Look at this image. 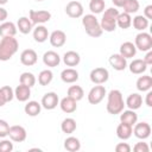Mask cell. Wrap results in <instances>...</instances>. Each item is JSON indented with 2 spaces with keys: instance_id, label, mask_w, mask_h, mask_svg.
<instances>
[{
  "instance_id": "44dd1931",
  "label": "cell",
  "mask_w": 152,
  "mask_h": 152,
  "mask_svg": "<svg viewBox=\"0 0 152 152\" xmlns=\"http://www.w3.org/2000/svg\"><path fill=\"white\" fill-rule=\"evenodd\" d=\"M17 25L12 21H2L0 24V37H14L17 34Z\"/></svg>"
},
{
  "instance_id": "d4e9b609",
  "label": "cell",
  "mask_w": 152,
  "mask_h": 152,
  "mask_svg": "<svg viewBox=\"0 0 152 152\" xmlns=\"http://www.w3.org/2000/svg\"><path fill=\"white\" fill-rule=\"evenodd\" d=\"M132 129H133V127L131 125L121 122L116 127V137L121 140H127L132 137Z\"/></svg>"
},
{
  "instance_id": "7bdbcfd3",
  "label": "cell",
  "mask_w": 152,
  "mask_h": 152,
  "mask_svg": "<svg viewBox=\"0 0 152 152\" xmlns=\"http://www.w3.org/2000/svg\"><path fill=\"white\" fill-rule=\"evenodd\" d=\"M133 151L134 152H148L150 151V147H148V145H147V142H145V141H139V142H137L134 146H133Z\"/></svg>"
},
{
  "instance_id": "5b68a950",
  "label": "cell",
  "mask_w": 152,
  "mask_h": 152,
  "mask_svg": "<svg viewBox=\"0 0 152 152\" xmlns=\"http://www.w3.org/2000/svg\"><path fill=\"white\" fill-rule=\"evenodd\" d=\"M134 45L137 48V50L139 51H148L152 49V36L145 31H141L139 32L137 36H135V39H134Z\"/></svg>"
},
{
  "instance_id": "f35d334b",
  "label": "cell",
  "mask_w": 152,
  "mask_h": 152,
  "mask_svg": "<svg viewBox=\"0 0 152 152\" xmlns=\"http://www.w3.org/2000/svg\"><path fill=\"white\" fill-rule=\"evenodd\" d=\"M36 76L32 74V72H28V71H25V72H23L21 75H20V77H19V82L21 83V84H24V86H27V87H30V88H32L34 84H36Z\"/></svg>"
},
{
  "instance_id": "ba28073f",
  "label": "cell",
  "mask_w": 152,
  "mask_h": 152,
  "mask_svg": "<svg viewBox=\"0 0 152 152\" xmlns=\"http://www.w3.org/2000/svg\"><path fill=\"white\" fill-rule=\"evenodd\" d=\"M89 78L90 81L94 83V84H103L108 81L109 78V72L106 68H102V66H97V68H94L90 74H89Z\"/></svg>"
},
{
  "instance_id": "4fadbf2b",
  "label": "cell",
  "mask_w": 152,
  "mask_h": 152,
  "mask_svg": "<svg viewBox=\"0 0 152 152\" xmlns=\"http://www.w3.org/2000/svg\"><path fill=\"white\" fill-rule=\"evenodd\" d=\"M38 55L33 49H25L20 53V63L25 66H32L37 63Z\"/></svg>"
},
{
  "instance_id": "7c38bea8",
  "label": "cell",
  "mask_w": 152,
  "mask_h": 152,
  "mask_svg": "<svg viewBox=\"0 0 152 152\" xmlns=\"http://www.w3.org/2000/svg\"><path fill=\"white\" fill-rule=\"evenodd\" d=\"M59 103V97L55 91H49L46 94H44V96L42 97L40 104L43 108L48 109V110H52L55 109Z\"/></svg>"
},
{
  "instance_id": "f907efd6",
  "label": "cell",
  "mask_w": 152,
  "mask_h": 152,
  "mask_svg": "<svg viewBox=\"0 0 152 152\" xmlns=\"http://www.w3.org/2000/svg\"><path fill=\"white\" fill-rule=\"evenodd\" d=\"M125 1H126V0H112L113 5H114L115 7H122V5H124Z\"/></svg>"
},
{
  "instance_id": "ab89813d",
  "label": "cell",
  "mask_w": 152,
  "mask_h": 152,
  "mask_svg": "<svg viewBox=\"0 0 152 152\" xmlns=\"http://www.w3.org/2000/svg\"><path fill=\"white\" fill-rule=\"evenodd\" d=\"M13 151V142L11 140L4 139L0 141V152H11Z\"/></svg>"
},
{
  "instance_id": "60d3db41",
  "label": "cell",
  "mask_w": 152,
  "mask_h": 152,
  "mask_svg": "<svg viewBox=\"0 0 152 152\" xmlns=\"http://www.w3.org/2000/svg\"><path fill=\"white\" fill-rule=\"evenodd\" d=\"M1 90H2V93H4V95H5L6 101H7V102H11V101L13 100V97H14V90H13L10 86H4V87H1Z\"/></svg>"
},
{
  "instance_id": "d6a6232c",
  "label": "cell",
  "mask_w": 152,
  "mask_h": 152,
  "mask_svg": "<svg viewBox=\"0 0 152 152\" xmlns=\"http://www.w3.org/2000/svg\"><path fill=\"white\" fill-rule=\"evenodd\" d=\"M64 148L69 152H76L81 148V141L76 137H68L64 140Z\"/></svg>"
},
{
  "instance_id": "8fae6325",
  "label": "cell",
  "mask_w": 152,
  "mask_h": 152,
  "mask_svg": "<svg viewBox=\"0 0 152 152\" xmlns=\"http://www.w3.org/2000/svg\"><path fill=\"white\" fill-rule=\"evenodd\" d=\"M65 13L68 17H70L72 19L81 18L83 15V6L80 1H76V0L69 1L65 6Z\"/></svg>"
},
{
  "instance_id": "4316f807",
  "label": "cell",
  "mask_w": 152,
  "mask_h": 152,
  "mask_svg": "<svg viewBox=\"0 0 152 152\" xmlns=\"http://www.w3.org/2000/svg\"><path fill=\"white\" fill-rule=\"evenodd\" d=\"M49 31L44 25H37V27L33 30V39L37 43H44L49 38Z\"/></svg>"
},
{
  "instance_id": "cb8c5ba5",
  "label": "cell",
  "mask_w": 152,
  "mask_h": 152,
  "mask_svg": "<svg viewBox=\"0 0 152 152\" xmlns=\"http://www.w3.org/2000/svg\"><path fill=\"white\" fill-rule=\"evenodd\" d=\"M78 71L74 68H66L61 72V80L64 83H75L78 80Z\"/></svg>"
},
{
  "instance_id": "1f68e13d",
  "label": "cell",
  "mask_w": 152,
  "mask_h": 152,
  "mask_svg": "<svg viewBox=\"0 0 152 152\" xmlns=\"http://www.w3.org/2000/svg\"><path fill=\"white\" fill-rule=\"evenodd\" d=\"M76 120L72 118H65L61 124V129L65 134H72L76 131Z\"/></svg>"
},
{
  "instance_id": "d6986e66",
  "label": "cell",
  "mask_w": 152,
  "mask_h": 152,
  "mask_svg": "<svg viewBox=\"0 0 152 152\" xmlns=\"http://www.w3.org/2000/svg\"><path fill=\"white\" fill-rule=\"evenodd\" d=\"M31 96V88L24 84H19L17 86V88L14 89V97L19 101V102H26L28 101Z\"/></svg>"
},
{
  "instance_id": "816d5d0a",
  "label": "cell",
  "mask_w": 152,
  "mask_h": 152,
  "mask_svg": "<svg viewBox=\"0 0 152 152\" xmlns=\"http://www.w3.org/2000/svg\"><path fill=\"white\" fill-rule=\"evenodd\" d=\"M7 1H8V0H0V6H2V5H5V4H7Z\"/></svg>"
},
{
  "instance_id": "6da1fadb",
  "label": "cell",
  "mask_w": 152,
  "mask_h": 152,
  "mask_svg": "<svg viewBox=\"0 0 152 152\" xmlns=\"http://www.w3.org/2000/svg\"><path fill=\"white\" fill-rule=\"evenodd\" d=\"M125 108V101L122 94L118 89H112L107 95V104L106 109L109 114H120Z\"/></svg>"
},
{
  "instance_id": "4dcf8cb0",
  "label": "cell",
  "mask_w": 152,
  "mask_h": 152,
  "mask_svg": "<svg viewBox=\"0 0 152 152\" xmlns=\"http://www.w3.org/2000/svg\"><path fill=\"white\" fill-rule=\"evenodd\" d=\"M148 24H150V20L147 18H145L142 14L141 15H135L133 19H132V25L135 30L138 31H145L147 27H148Z\"/></svg>"
},
{
  "instance_id": "f546056e",
  "label": "cell",
  "mask_w": 152,
  "mask_h": 152,
  "mask_svg": "<svg viewBox=\"0 0 152 152\" xmlns=\"http://www.w3.org/2000/svg\"><path fill=\"white\" fill-rule=\"evenodd\" d=\"M42 110V104L38 101H28L25 107H24V112L28 115V116H37Z\"/></svg>"
},
{
  "instance_id": "30bf717a",
  "label": "cell",
  "mask_w": 152,
  "mask_h": 152,
  "mask_svg": "<svg viewBox=\"0 0 152 152\" xmlns=\"http://www.w3.org/2000/svg\"><path fill=\"white\" fill-rule=\"evenodd\" d=\"M8 137L14 142H23V141L26 140L27 133H26V129L23 126H20V125H13V126H10Z\"/></svg>"
},
{
  "instance_id": "83f0119b",
  "label": "cell",
  "mask_w": 152,
  "mask_h": 152,
  "mask_svg": "<svg viewBox=\"0 0 152 152\" xmlns=\"http://www.w3.org/2000/svg\"><path fill=\"white\" fill-rule=\"evenodd\" d=\"M135 86L139 91H148L152 88V77L148 75H142L137 80Z\"/></svg>"
},
{
  "instance_id": "f5cc1de1",
  "label": "cell",
  "mask_w": 152,
  "mask_h": 152,
  "mask_svg": "<svg viewBox=\"0 0 152 152\" xmlns=\"http://www.w3.org/2000/svg\"><path fill=\"white\" fill-rule=\"evenodd\" d=\"M36 1H43V0H36Z\"/></svg>"
},
{
  "instance_id": "b9f144b4",
  "label": "cell",
  "mask_w": 152,
  "mask_h": 152,
  "mask_svg": "<svg viewBox=\"0 0 152 152\" xmlns=\"http://www.w3.org/2000/svg\"><path fill=\"white\" fill-rule=\"evenodd\" d=\"M8 131H10V125L6 120L0 119V138H5L8 135Z\"/></svg>"
},
{
  "instance_id": "2e32d148",
  "label": "cell",
  "mask_w": 152,
  "mask_h": 152,
  "mask_svg": "<svg viewBox=\"0 0 152 152\" xmlns=\"http://www.w3.org/2000/svg\"><path fill=\"white\" fill-rule=\"evenodd\" d=\"M43 63L49 68H55V66L59 65L61 57L56 51L49 50V51L44 52V55H43Z\"/></svg>"
},
{
  "instance_id": "ac0fdd59",
  "label": "cell",
  "mask_w": 152,
  "mask_h": 152,
  "mask_svg": "<svg viewBox=\"0 0 152 152\" xmlns=\"http://www.w3.org/2000/svg\"><path fill=\"white\" fill-rule=\"evenodd\" d=\"M81 62V56L78 52L74 51V50H70V51H66L64 55H63V63L66 65V66H76L78 65Z\"/></svg>"
},
{
  "instance_id": "8992f818",
  "label": "cell",
  "mask_w": 152,
  "mask_h": 152,
  "mask_svg": "<svg viewBox=\"0 0 152 152\" xmlns=\"http://www.w3.org/2000/svg\"><path fill=\"white\" fill-rule=\"evenodd\" d=\"M28 18L33 25H43L51 19V13L45 10H30Z\"/></svg>"
},
{
  "instance_id": "f6af8a7d",
  "label": "cell",
  "mask_w": 152,
  "mask_h": 152,
  "mask_svg": "<svg viewBox=\"0 0 152 152\" xmlns=\"http://www.w3.org/2000/svg\"><path fill=\"white\" fill-rule=\"evenodd\" d=\"M144 17L147 18L148 20L152 19V5H147L144 8Z\"/></svg>"
},
{
  "instance_id": "ee69618b",
  "label": "cell",
  "mask_w": 152,
  "mask_h": 152,
  "mask_svg": "<svg viewBox=\"0 0 152 152\" xmlns=\"http://www.w3.org/2000/svg\"><path fill=\"white\" fill-rule=\"evenodd\" d=\"M132 147L127 142H119L115 145V151L116 152H131Z\"/></svg>"
},
{
  "instance_id": "e575fe53",
  "label": "cell",
  "mask_w": 152,
  "mask_h": 152,
  "mask_svg": "<svg viewBox=\"0 0 152 152\" xmlns=\"http://www.w3.org/2000/svg\"><path fill=\"white\" fill-rule=\"evenodd\" d=\"M52 78H53L52 71L50 69H45V70H42L39 72V75H38V83L40 86L45 87V86H49L51 83Z\"/></svg>"
},
{
  "instance_id": "d590c367",
  "label": "cell",
  "mask_w": 152,
  "mask_h": 152,
  "mask_svg": "<svg viewBox=\"0 0 152 152\" xmlns=\"http://www.w3.org/2000/svg\"><path fill=\"white\" fill-rule=\"evenodd\" d=\"M68 96H70L76 101H80L84 96V90L81 86H70L68 88Z\"/></svg>"
},
{
  "instance_id": "277c9868",
  "label": "cell",
  "mask_w": 152,
  "mask_h": 152,
  "mask_svg": "<svg viewBox=\"0 0 152 152\" xmlns=\"http://www.w3.org/2000/svg\"><path fill=\"white\" fill-rule=\"evenodd\" d=\"M82 25L86 30V33L93 38H97L102 34V28L100 26V21L97 20L95 14H86L82 18Z\"/></svg>"
},
{
  "instance_id": "836d02e7",
  "label": "cell",
  "mask_w": 152,
  "mask_h": 152,
  "mask_svg": "<svg viewBox=\"0 0 152 152\" xmlns=\"http://www.w3.org/2000/svg\"><path fill=\"white\" fill-rule=\"evenodd\" d=\"M131 25H132V17H131V14H128L126 12L119 13V15L116 18V26H119L122 30H126Z\"/></svg>"
},
{
  "instance_id": "52a82bcc",
  "label": "cell",
  "mask_w": 152,
  "mask_h": 152,
  "mask_svg": "<svg viewBox=\"0 0 152 152\" xmlns=\"http://www.w3.org/2000/svg\"><path fill=\"white\" fill-rule=\"evenodd\" d=\"M106 94H107L106 88L101 84H96L88 93V102L90 104H99L104 99Z\"/></svg>"
},
{
  "instance_id": "e0dca14e",
  "label": "cell",
  "mask_w": 152,
  "mask_h": 152,
  "mask_svg": "<svg viewBox=\"0 0 152 152\" xmlns=\"http://www.w3.org/2000/svg\"><path fill=\"white\" fill-rule=\"evenodd\" d=\"M58 106L61 107L62 112H64V113H66V114H71V113H74V112L77 109V101L66 95L65 97H63V99L59 101Z\"/></svg>"
},
{
  "instance_id": "5bb4252c",
  "label": "cell",
  "mask_w": 152,
  "mask_h": 152,
  "mask_svg": "<svg viewBox=\"0 0 152 152\" xmlns=\"http://www.w3.org/2000/svg\"><path fill=\"white\" fill-rule=\"evenodd\" d=\"M49 40L53 48H62L66 43V34L62 30H55L50 33Z\"/></svg>"
},
{
  "instance_id": "8d00e7d4",
  "label": "cell",
  "mask_w": 152,
  "mask_h": 152,
  "mask_svg": "<svg viewBox=\"0 0 152 152\" xmlns=\"http://www.w3.org/2000/svg\"><path fill=\"white\" fill-rule=\"evenodd\" d=\"M106 7V2L104 0H90L89 1V10L91 12V14H99L102 13L104 11Z\"/></svg>"
},
{
  "instance_id": "9c48e42d",
  "label": "cell",
  "mask_w": 152,
  "mask_h": 152,
  "mask_svg": "<svg viewBox=\"0 0 152 152\" xmlns=\"http://www.w3.org/2000/svg\"><path fill=\"white\" fill-rule=\"evenodd\" d=\"M132 134H134V137H137L140 140H145L151 135V126L150 124H147L146 121H141V122H135L132 129Z\"/></svg>"
},
{
  "instance_id": "7dc6e473",
  "label": "cell",
  "mask_w": 152,
  "mask_h": 152,
  "mask_svg": "<svg viewBox=\"0 0 152 152\" xmlns=\"http://www.w3.org/2000/svg\"><path fill=\"white\" fill-rule=\"evenodd\" d=\"M7 17H8V13H7V11H6V10H5L2 6H0V23H2V21H6Z\"/></svg>"
},
{
  "instance_id": "3957f363",
  "label": "cell",
  "mask_w": 152,
  "mask_h": 152,
  "mask_svg": "<svg viewBox=\"0 0 152 152\" xmlns=\"http://www.w3.org/2000/svg\"><path fill=\"white\" fill-rule=\"evenodd\" d=\"M119 13H120L119 10H116L115 7H109L103 12L101 21H100V26L102 31L114 32L116 30V18Z\"/></svg>"
},
{
  "instance_id": "7402d4cb",
  "label": "cell",
  "mask_w": 152,
  "mask_h": 152,
  "mask_svg": "<svg viewBox=\"0 0 152 152\" xmlns=\"http://www.w3.org/2000/svg\"><path fill=\"white\" fill-rule=\"evenodd\" d=\"M128 69L132 74L134 75H141L146 71L147 69V64L144 62V59H140V58H137V59H133L128 65Z\"/></svg>"
},
{
  "instance_id": "484cf974",
  "label": "cell",
  "mask_w": 152,
  "mask_h": 152,
  "mask_svg": "<svg viewBox=\"0 0 152 152\" xmlns=\"http://www.w3.org/2000/svg\"><path fill=\"white\" fill-rule=\"evenodd\" d=\"M32 27H33V24L30 20V18H27V17H20L17 21V28L23 34L30 33L32 31Z\"/></svg>"
},
{
  "instance_id": "ffe728a7",
  "label": "cell",
  "mask_w": 152,
  "mask_h": 152,
  "mask_svg": "<svg viewBox=\"0 0 152 152\" xmlns=\"http://www.w3.org/2000/svg\"><path fill=\"white\" fill-rule=\"evenodd\" d=\"M142 104V97L140 94L138 93H132L127 96L126 101H125V106L128 107V109H132V110H137L141 107Z\"/></svg>"
},
{
  "instance_id": "7a4b0ae2",
  "label": "cell",
  "mask_w": 152,
  "mask_h": 152,
  "mask_svg": "<svg viewBox=\"0 0 152 152\" xmlns=\"http://www.w3.org/2000/svg\"><path fill=\"white\" fill-rule=\"evenodd\" d=\"M19 43L14 37H2L0 40V61H10L18 51Z\"/></svg>"
},
{
  "instance_id": "74e56055",
  "label": "cell",
  "mask_w": 152,
  "mask_h": 152,
  "mask_svg": "<svg viewBox=\"0 0 152 152\" xmlns=\"http://www.w3.org/2000/svg\"><path fill=\"white\" fill-rule=\"evenodd\" d=\"M122 8H124V12H126L128 14H133L139 11L140 4L138 0H126L122 5Z\"/></svg>"
},
{
  "instance_id": "bcb514c9",
  "label": "cell",
  "mask_w": 152,
  "mask_h": 152,
  "mask_svg": "<svg viewBox=\"0 0 152 152\" xmlns=\"http://www.w3.org/2000/svg\"><path fill=\"white\" fill-rule=\"evenodd\" d=\"M142 59H144V62H145L147 65H151V64H152V51H151V50L146 51V55H145V57H144Z\"/></svg>"
},
{
  "instance_id": "9a60e30c",
  "label": "cell",
  "mask_w": 152,
  "mask_h": 152,
  "mask_svg": "<svg viewBox=\"0 0 152 152\" xmlns=\"http://www.w3.org/2000/svg\"><path fill=\"white\" fill-rule=\"evenodd\" d=\"M108 62H109V64H110V66L114 69V70H116V71H122V70H125L126 68H127V59L124 57V56H121L120 53H113L110 57H109V59H108Z\"/></svg>"
},
{
  "instance_id": "c3c4849f",
  "label": "cell",
  "mask_w": 152,
  "mask_h": 152,
  "mask_svg": "<svg viewBox=\"0 0 152 152\" xmlns=\"http://www.w3.org/2000/svg\"><path fill=\"white\" fill-rule=\"evenodd\" d=\"M145 103L147 107H152V91L148 90L147 94H146V97H145Z\"/></svg>"
},
{
  "instance_id": "603a6c76",
  "label": "cell",
  "mask_w": 152,
  "mask_h": 152,
  "mask_svg": "<svg viewBox=\"0 0 152 152\" xmlns=\"http://www.w3.org/2000/svg\"><path fill=\"white\" fill-rule=\"evenodd\" d=\"M119 53H120L121 56H124L126 59L133 58V57L135 56V53H137V48H135V45H134L132 42H125V43H122V44L120 45V51H119Z\"/></svg>"
},
{
  "instance_id": "f1b7e54d",
  "label": "cell",
  "mask_w": 152,
  "mask_h": 152,
  "mask_svg": "<svg viewBox=\"0 0 152 152\" xmlns=\"http://www.w3.org/2000/svg\"><path fill=\"white\" fill-rule=\"evenodd\" d=\"M120 121L125 122V124H128L133 127L134 124L138 121V114L135 113V110H132V109L122 110L120 113Z\"/></svg>"
},
{
  "instance_id": "681fc988",
  "label": "cell",
  "mask_w": 152,
  "mask_h": 152,
  "mask_svg": "<svg viewBox=\"0 0 152 152\" xmlns=\"http://www.w3.org/2000/svg\"><path fill=\"white\" fill-rule=\"evenodd\" d=\"M6 103H7V101H6L5 95H4V93H2V90H1V88H0V107L5 106Z\"/></svg>"
}]
</instances>
